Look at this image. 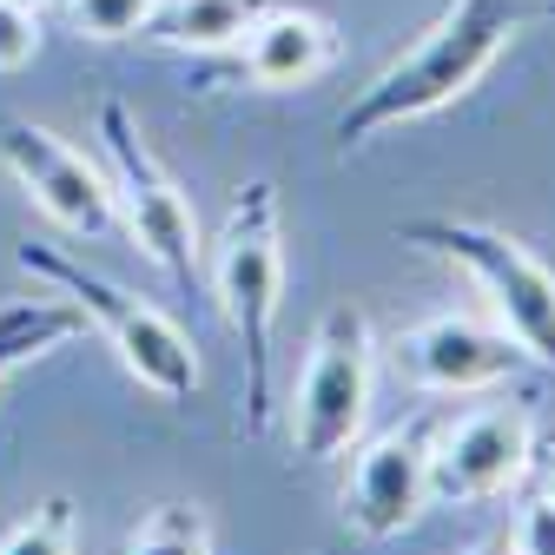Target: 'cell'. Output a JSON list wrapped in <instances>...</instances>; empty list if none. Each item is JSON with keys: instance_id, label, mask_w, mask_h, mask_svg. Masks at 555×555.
Returning a JSON list of instances; mask_svg holds the SVG:
<instances>
[{"instance_id": "5b68a950", "label": "cell", "mask_w": 555, "mask_h": 555, "mask_svg": "<svg viewBox=\"0 0 555 555\" xmlns=\"http://www.w3.org/2000/svg\"><path fill=\"white\" fill-rule=\"evenodd\" d=\"M93 126H100V146H106V179H113V198L126 212V232L139 238V251H146L179 292H192L198 285V219H192L185 192L166 179V166L153 159L139 119L119 100H100Z\"/></svg>"}, {"instance_id": "ffe728a7", "label": "cell", "mask_w": 555, "mask_h": 555, "mask_svg": "<svg viewBox=\"0 0 555 555\" xmlns=\"http://www.w3.org/2000/svg\"><path fill=\"white\" fill-rule=\"evenodd\" d=\"M548 503H555V469H548Z\"/></svg>"}, {"instance_id": "7a4b0ae2", "label": "cell", "mask_w": 555, "mask_h": 555, "mask_svg": "<svg viewBox=\"0 0 555 555\" xmlns=\"http://www.w3.org/2000/svg\"><path fill=\"white\" fill-rule=\"evenodd\" d=\"M212 285L245 344V430L264 437L271 430V324H278V298H285V238H278V185L271 179H245L232 192Z\"/></svg>"}, {"instance_id": "30bf717a", "label": "cell", "mask_w": 555, "mask_h": 555, "mask_svg": "<svg viewBox=\"0 0 555 555\" xmlns=\"http://www.w3.org/2000/svg\"><path fill=\"white\" fill-rule=\"evenodd\" d=\"M529 364V351L509 331H490L476 318H424L397 337V371L416 390H482Z\"/></svg>"}, {"instance_id": "9c48e42d", "label": "cell", "mask_w": 555, "mask_h": 555, "mask_svg": "<svg viewBox=\"0 0 555 555\" xmlns=\"http://www.w3.org/2000/svg\"><path fill=\"white\" fill-rule=\"evenodd\" d=\"M430 509V424H410L358 450L351 482H344V522L364 542L403 535L416 516Z\"/></svg>"}, {"instance_id": "4fadbf2b", "label": "cell", "mask_w": 555, "mask_h": 555, "mask_svg": "<svg viewBox=\"0 0 555 555\" xmlns=\"http://www.w3.org/2000/svg\"><path fill=\"white\" fill-rule=\"evenodd\" d=\"M80 331V305H53V298H14L0 305V377L34 364L40 351L66 344Z\"/></svg>"}, {"instance_id": "ba28073f", "label": "cell", "mask_w": 555, "mask_h": 555, "mask_svg": "<svg viewBox=\"0 0 555 555\" xmlns=\"http://www.w3.org/2000/svg\"><path fill=\"white\" fill-rule=\"evenodd\" d=\"M535 456V424L522 403H490L430 437V503H482L509 490Z\"/></svg>"}, {"instance_id": "e0dca14e", "label": "cell", "mask_w": 555, "mask_h": 555, "mask_svg": "<svg viewBox=\"0 0 555 555\" xmlns=\"http://www.w3.org/2000/svg\"><path fill=\"white\" fill-rule=\"evenodd\" d=\"M34 53H40V14H21L0 0V74H21Z\"/></svg>"}, {"instance_id": "5bb4252c", "label": "cell", "mask_w": 555, "mask_h": 555, "mask_svg": "<svg viewBox=\"0 0 555 555\" xmlns=\"http://www.w3.org/2000/svg\"><path fill=\"white\" fill-rule=\"evenodd\" d=\"M119 555H212V529H205V516L192 503H159L126 535Z\"/></svg>"}, {"instance_id": "8992f818", "label": "cell", "mask_w": 555, "mask_h": 555, "mask_svg": "<svg viewBox=\"0 0 555 555\" xmlns=\"http://www.w3.org/2000/svg\"><path fill=\"white\" fill-rule=\"evenodd\" d=\"M371 410V318L358 305H331L318 337H311V364L292 397V443L305 463H331L358 443Z\"/></svg>"}, {"instance_id": "8fae6325", "label": "cell", "mask_w": 555, "mask_h": 555, "mask_svg": "<svg viewBox=\"0 0 555 555\" xmlns=\"http://www.w3.org/2000/svg\"><path fill=\"white\" fill-rule=\"evenodd\" d=\"M337 40L318 14H298V8H271L245 40H238V66L245 80L264 87V93H285V87H311L324 66H331Z\"/></svg>"}, {"instance_id": "7c38bea8", "label": "cell", "mask_w": 555, "mask_h": 555, "mask_svg": "<svg viewBox=\"0 0 555 555\" xmlns=\"http://www.w3.org/2000/svg\"><path fill=\"white\" fill-rule=\"evenodd\" d=\"M271 8H278V0H166L146 34H159L166 47H192V53H225Z\"/></svg>"}, {"instance_id": "2e32d148", "label": "cell", "mask_w": 555, "mask_h": 555, "mask_svg": "<svg viewBox=\"0 0 555 555\" xmlns=\"http://www.w3.org/2000/svg\"><path fill=\"white\" fill-rule=\"evenodd\" d=\"M0 555H74V503L47 496L8 542H0Z\"/></svg>"}, {"instance_id": "3957f363", "label": "cell", "mask_w": 555, "mask_h": 555, "mask_svg": "<svg viewBox=\"0 0 555 555\" xmlns=\"http://www.w3.org/2000/svg\"><path fill=\"white\" fill-rule=\"evenodd\" d=\"M14 258H21V271L60 285L66 305H80V318H93V324L106 331V344L119 351V364L146 384V390H159L166 403H185V397L198 390V351H192V337H185L159 305H146L139 292L113 285L106 271L66 258V251H53V245H40V238L14 245Z\"/></svg>"}, {"instance_id": "ac0fdd59", "label": "cell", "mask_w": 555, "mask_h": 555, "mask_svg": "<svg viewBox=\"0 0 555 555\" xmlns=\"http://www.w3.org/2000/svg\"><path fill=\"white\" fill-rule=\"evenodd\" d=\"M522 555H555V503L535 496L522 516Z\"/></svg>"}, {"instance_id": "52a82bcc", "label": "cell", "mask_w": 555, "mask_h": 555, "mask_svg": "<svg viewBox=\"0 0 555 555\" xmlns=\"http://www.w3.org/2000/svg\"><path fill=\"white\" fill-rule=\"evenodd\" d=\"M0 166H8V172L34 192V205H40L53 225L80 232V238H106V232L119 225L113 179H106L80 146H66L60 132L27 126V119L0 126Z\"/></svg>"}, {"instance_id": "277c9868", "label": "cell", "mask_w": 555, "mask_h": 555, "mask_svg": "<svg viewBox=\"0 0 555 555\" xmlns=\"http://www.w3.org/2000/svg\"><path fill=\"white\" fill-rule=\"evenodd\" d=\"M403 238L456 258L476 285H482V298L496 305L503 331L529 351V364H548L555 371V271L529 245H516L496 225H469V219H410Z\"/></svg>"}, {"instance_id": "d6986e66", "label": "cell", "mask_w": 555, "mask_h": 555, "mask_svg": "<svg viewBox=\"0 0 555 555\" xmlns=\"http://www.w3.org/2000/svg\"><path fill=\"white\" fill-rule=\"evenodd\" d=\"M8 8H21V14H47L53 0H8Z\"/></svg>"}, {"instance_id": "9a60e30c", "label": "cell", "mask_w": 555, "mask_h": 555, "mask_svg": "<svg viewBox=\"0 0 555 555\" xmlns=\"http://www.w3.org/2000/svg\"><path fill=\"white\" fill-rule=\"evenodd\" d=\"M159 14V0H66V21L80 40H132L146 34Z\"/></svg>"}, {"instance_id": "6da1fadb", "label": "cell", "mask_w": 555, "mask_h": 555, "mask_svg": "<svg viewBox=\"0 0 555 555\" xmlns=\"http://www.w3.org/2000/svg\"><path fill=\"white\" fill-rule=\"evenodd\" d=\"M542 14H555V0H456L397 66H384V74L364 87L358 106L337 113V139L358 146V139H371V132H384L397 119H424V113L463 100L496 66V53Z\"/></svg>"}]
</instances>
